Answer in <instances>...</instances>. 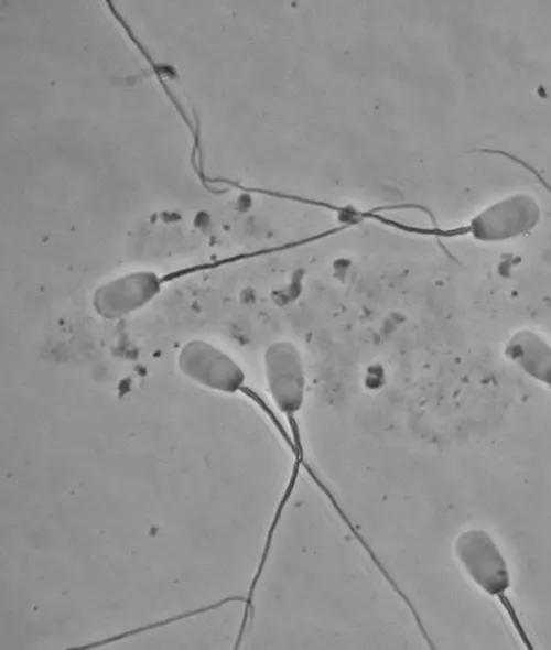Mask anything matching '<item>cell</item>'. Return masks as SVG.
I'll return each instance as SVG.
<instances>
[{
    "mask_svg": "<svg viewBox=\"0 0 551 650\" xmlns=\"http://www.w3.org/2000/svg\"><path fill=\"white\" fill-rule=\"evenodd\" d=\"M453 552L468 579L501 606L522 643L532 649L509 599L511 575L508 562L493 535L483 528L462 530L454 539Z\"/></svg>",
    "mask_w": 551,
    "mask_h": 650,
    "instance_id": "cell-1",
    "label": "cell"
},
{
    "mask_svg": "<svg viewBox=\"0 0 551 650\" xmlns=\"http://www.w3.org/2000/svg\"><path fill=\"white\" fill-rule=\"evenodd\" d=\"M177 365L187 378L205 388L226 393H235L244 388L242 369L227 354L207 342H187L180 350Z\"/></svg>",
    "mask_w": 551,
    "mask_h": 650,
    "instance_id": "cell-2",
    "label": "cell"
},
{
    "mask_svg": "<svg viewBox=\"0 0 551 650\" xmlns=\"http://www.w3.org/2000/svg\"><path fill=\"white\" fill-rule=\"evenodd\" d=\"M266 377L270 396L287 416L301 409L305 393L304 367L296 347L290 342H276L264 356Z\"/></svg>",
    "mask_w": 551,
    "mask_h": 650,
    "instance_id": "cell-3",
    "label": "cell"
},
{
    "mask_svg": "<svg viewBox=\"0 0 551 650\" xmlns=\"http://www.w3.org/2000/svg\"><path fill=\"white\" fill-rule=\"evenodd\" d=\"M161 284L154 272H131L100 285L94 293L93 306L104 318L125 317L154 299Z\"/></svg>",
    "mask_w": 551,
    "mask_h": 650,
    "instance_id": "cell-4",
    "label": "cell"
},
{
    "mask_svg": "<svg viewBox=\"0 0 551 650\" xmlns=\"http://www.w3.org/2000/svg\"><path fill=\"white\" fill-rule=\"evenodd\" d=\"M504 355L528 377L551 388V345L537 332L516 331L506 342Z\"/></svg>",
    "mask_w": 551,
    "mask_h": 650,
    "instance_id": "cell-5",
    "label": "cell"
}]
</instances>
